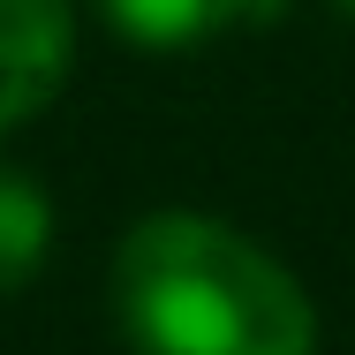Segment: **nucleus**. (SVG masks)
Returning a JSON list of instances; mask_svg holds the SVG:
<instances>
[{
    "label": "nucleus",
    "mask_w": 355,
    "mask_h": 355,
    "mask_svg": "<svg viewBox=\"0 0 355 355\" xmlns=\"http://www.w3.org/2000/svg\"><path fill=\"white\" fill-rule=\"evenodd\" d=\"M114 318L137 355H318L287 265L205 212H151L121 234Z\"/></svg>",
    "instance_id": "1"
},
{
    "label": "nucleus",
    "mask_w": 355,
    "mask_h": 355,
    "mask_svg": "<svg viewBox=\"0 0 355 355\" xmlns=\"http://www.w3.org/2000/svg\"><path fill=\"white\" fill-rule=\"evenodd\" d=\"M76 61L69 0H0V137L23 129L38 106H53Z\"/></svg>",
    "instance_id": "2"
},
{
    "label": "nucleus",
    "mask_w": 355,
    "mask_h": 355,
    "mask_svg": "<svg viewBox=\"0 0 355 355\" xmlns=\"http://www.w3.org/2000/svg\"><path fill=\"white\" fill-rule=\"evenodd\" d=\"M287 0H98V15L144 46V53H182V46H205L234 23H272Z\"/></svg>",
    "instance_id": "3"
},
{
    "label": "nucleus",
    "mask_w": 355,
    "mask_h": 355,
    "mask_svg": "<svg viewBox=\"0 0 355 355\" xmlns=\"http://www.w3.org/2000/svg\"><path fill=\"white\" fill-rule=\"evenodd\" d=\"M46 242H53V205L31 174L0 166V287H23L46 265Z\"/></svg>",
    "instance_id": "4"
},
{
    "label": "nucleus",
    "mask_w": 355,
    "mask_h": 355,
    "mask_svg": "<svg viewBox=\"0 0 355 355\" xmlns=\"http://www.w3.org/2000/svg\"><path fill=\"white\" fill-rule=\"evenodd\" d=\"M340 8H348V15H355V0H340Z\"/></svg>",
    "instance_id": "5"
}]
</instances>
